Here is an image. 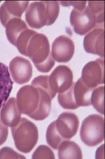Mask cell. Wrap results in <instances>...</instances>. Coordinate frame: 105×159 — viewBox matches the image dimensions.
I'll list each match as a JSON object with an SVG mask.
<instances>
[{
    "instance_id": "obj_29",
    "label": "cell",
    "mask_w": 105,
    "mask_h": 159,
    "mask_svg": "<svg viewBox=\"0 0 105 159\" xmlns=\"http://www.w3.org/2000/svg\"><path fill=\"white\" fill-rule=\"evenodd\" d=\"M87 7L96 16L104 12V2H89Z\"/></svg>"
},
{
    "instance_id": "obj_20",
    "label": "cell",
    "mask_w": 105,
    "mask_h": 159,
    "mask_svg": "<svg viewBox=\"0 0 105 159\" xmlns=\"http://www.w3.org/2000/svg\"><path fill=\"white\" fill-rule=\"evenodd\" d=\"M74 82L68 90L63 93H60L58 95V102L63 108L66 109H76L78 108L75 101L74 94Z\"/></svg>"
},
{
    "instance_id": "obj_15",
    "label": "cell",
    "mask_w": 105,
    "mask_h": 159,
    "mask_svg": "<svg viewBox=\"0 0 105 159\" xmlns=\"http://www.w3.org/2000/svg\"><path fill=\"white\" fill-rule=\"evenodd\" d=\"M13 82L8 67L0 62V109L6 103L11 93Z\"/></svg>"
},
{
    "instance_id": "obj_30",
    "label": "cell",
    "mask_w": 105,
    "mask_h": 159,
    "mask_svg": "<svg viewBox=\"0 0 105 159\" xmlns=\"http://www.w3.org/2000/svg\"><path fill=\"white\" fill-rule=\"evenodd\" d=\"M60 3L64 7L72 6L78 10H83L87 6V2H61Z\"/></svg>"
},
{
    "instance_id": "obj_26",
    "label": "cell",
    "mask_w": 105,
    "mask_h": 159,
    "mask_svg": "<svg viewBox=\"0 0 105 159\" xmlns=\"http://www.w3.org/2000/svg\"><path fill=\"white\" fill-rule=\"evenodd\" d=\"M32 158L33 159L38 158H50L55 159V157L51 149L46 145L39 146L33 153Z\"/></svg>"
},
{
    "instance_id": "obj_9",
    "label": "cell",
    "mask_w": 105,
    "mask_h": 159,
    "mask_svg": "<svg viewBox=\"0 0 105 159\" xmlns=\"http://www.w3.org/2000/svg\"><path fill=\"white\" fill-rule=\"evenodd\" d=\"M10 74L13 80L18 84L28 83L32 76L33 68L28 60L17 57L9 63Z\"/></svg>"
},
{
    "instance_id": "obj_10",
    "label": "cell",
    "mask_w": 105,
    "mask_h": 159,
    "mask_svg": "<svg viewBox=\"0 0 105 159\" xmlns=\"http://www.w3.org/2000/svg\"><path fill=\"white\" fill-rule=\"evenodd\" d=\"M79 124L78 116L70 112L61 113L55 121L57 130L64 140H70L76 135Z\"/></svg>"
},
{
    "instance_id": "obj_27",
    "label": "cell",
    "mask_w": 105,
    "mask_h": 159,
    "mask_svg": "<svg viewBox=\"0 0 105 159\" xmlns=\"http://www.w3.org/2000/svg\"><path fill=\"white\" fill-rule=\"evenodd\" d=\"M2 158H25V157L20 155L11 148L6 147L0 150V159Z\"/></svg>"
},
{
    "instance_id": "obj_17",
    "label": "cell",
    "mask_w": 105,
    "mask_h": 159,
    "mask_svg": "<svg viewBox=\"0 0 105 159\" xmlns=\"http://www.w3.org/2000/svg\"><path fill=\"white\" fill-rule=\"evenodd\" d=\"M94 88L87 86L81 78L74 83V94L78 107H86L91 105V96Z\"/></svg>"
},
{
    "instance_id": "obj_12",
    "label": "cell",
    "mask_w": 105,
    "mask_h": 159,
    "mask_svg": "<svg viewBox=\"0 0 105 159\" xmlns=\"http://www.w3.org/2000/svg\"><path fill=\"white\" fill-rule=\"evenodd\" d=\"M25 19L28 25L33 29H39L46 26L47 17L43 2H34L28 6Z\"/></svg>"
},
{
    "instance_id": "obj_8",
    "label": "cell",
    "mask_w": 105,
    "mask_h": 159,
    "mask_svg": "<svg viewBox=\"0 0 105 159\" xmlns=\"http://www.w3.org/2000/svg\"><path fill=\"white\" fill-rule=\"evenodd\" d=\"M74 52V43L67 36H59L53 43L51 55L55 61L58 62H68L73 57Z\"/></svg>"
},
{
    "instance_id": "obj_11",
    "label": "cell",
    "mask_w": 105,
    "mask_h": 159,
    "mask_svg": "<svg viewBox=\"0 0 105 159\" xmlns=\"http://www.w3.org/2000/svg\"><path fill=\"white\" fill-rule=\"evenodd\" d=\"M104 37L103 28H95L89 32L83 39V48L87 53L104 58Z\"/></svg>"
},
{
    "instance_id": "obj_6",
    "label": "cell",
    "mask_w": 105,
    "mask_h": 159,
    "mask_svg": "<svg viewBox=\"0 0 105 159\" xmlns=\"http://www.w3.org/2000/svg\"><path fill=\"white\" fill-rule=\"evenodd\" d=\"M49 80L50 87L55 94L66 92L74 83L71 69L64 65H60L55 69Z\"/></svg>"
},
{
    "instance_id": "obj_25",
    "label": "cell",
    "mask_w": 105,
    "mask_h": 159,
    "mask_svg": "<svg viewBox=\"0 0 105 159\" xmlns=\"http://www.w3.org/2000/svg\"><path fill=\"white\" fill-rule=\"evenodd\" d=\"M49 76H39L33 80L31 85L38 88H41L43 89V90L46 91L52 99L55 97L56 94H55L51 90V87H50L49 85Z\"/></svg>"
},
{
    "instance_id": "obj_32",
    "label": "cell",
    "mask_w": 105,
    "mask_h": 159,
    "mask_svg": "<svg viewBox=\"0 0 105 159\" xmlns=\"http://www.w3.org/2000/svg\"><path fill=\"white\" fill-rule=\"evenodd\" d=\"M96 158H104V145H102L101 147H99L96 151Z\"/></svg>"
},
{
    "instance_id": "obj_22",
    "label": "cell",
    "mask_w": 105,
    "mask_h": 159,
    "mask_svg": "<svg viewBox=\"0 0 105 159\" xmlns=\"http://www.w3.org/2000/svg\"><path fill=\"white\" fill-rule=\"evenodd\" d=\"M104 87L99 86L93 89L91 93V102L94 108L102 115H104Z\"/></svg>"
},
{
    "instance_id": "obj_13",
    "label": "cell",
    "mask_w": 105,
    "mask_h": 159,
    "mask_svg": "<svg viewBox=\"0 0 105 159\" xmlns=\"http://www.w3.org/2000/svg\"><path fill=\"white\" fill-rule=\"evenodd\" d=\"M29 2H5L0 7V21L6 27L7 23L14 18L21 19L27 9Z\"/></svg>"
},
{
    "instance_id": "obj_1",
    "label": "cell",
    "mask_w": 105,
    "mask_h": 159,
    "mask_svg": "<svg viewBox=\"0 0 105 159\" xmlns=\"http://www.w3.org/2000/svg\"><path fill=\"white\" fill-rule=\"evenodd\" d=\"M11 131L14 145L22 152H30L38 143V127L26 118H21L18 125L12 127Z\"/></svg>"
},
{
    "instance_id": "obj_23",
    "label": "cell",
    "mask_w": 105,
    "mask_h": 159,
    "mask_svg": "<svg viewBox=\"0 0 105 159\" xmlns=\"http://www.w3.org/2000/svg\"><path fill=\"white\" fill-rule=\"evenodd\" d=\"M36 33V32L33 30L27 29L24 31L21 34L18 36L17 39L15 47L17 48L18 51L20 53H21L22 55L26 57V51L28 44L29 43L30 40L32 37Z\"/></svg>"
},
{
    "instance_id": "obj_3",
    "label": "cell",
    "mask_w": 105,
    "mask_h": 159,
    "mask_svg": "<svg viewBox=\"0 0 105 159\" xmlns=\"http://www.w3.org/2000/svg\"><path fill=\"white\" fill-rule=\"evenodd\" d=\"M51 55L47 37L42 33L34 34L28 44L26 57L30 58L34 64H39L47 61Z\"/></svg>"
},
{
    "instance_id": "obj_18",
    "label": "cell",
    "mask_w": 105,
    "mask_h": 159,
    "mask_svg": "<svg viewBox=\"0 0 105 159\" xmlns=\"http://www.w3.org/2000/svg\"><path fill=\"white\" fill-rule=\"evenodd\" d=\"M58 155L60 159H82V152L77 144L69 140L63 141L58 148Z\"/></svg>"
},
{
    "instance_id": "obj_21",
    "label": "cell",
    "mask_w": 105,
    "mask_h": 159,
    "mask_svg": "<svg viewBox=\"0 0 105 159\" xmlns=\"http://www.w3.org/2000/svg\"><path fill=\"white\" fill-rule=\"evenodd\" d=\"M46 141L49 145L51 146L55 150L58 149L60 144L64 139L61 136L57 130L55 121L49 124L46 131Z\"/></svg>"
},
{
    "instance_id": "obj_19",
    "label": "cell",
    "mask_w": 105,
    "mask_h": 159,
    "mask_svg": "<svg viewBox=\"0 0 105 159\" xmlns=\"http://www.w3.org/2000/svg\"><path fill=\"white\" fill-rule=\"evenodd\" d=\"M6 28V36L8 41L14 46H15L17 39L21 33L28 29L26 23L19 18L10 20L7 23Z\"/></svg>"
},
{
    "instance_id": "obj_28",
    "label": "cell",
    "mask_w": 105,
    "mask_h": 159,
    "mask_svg": "<svg viewBox=\"0 0 105 159\" xmlns=\"http://www.w3.org/2000/svg\"><path fill=\"white\" fill-rule=\"evenodd\" d=\"M55 64V61L53 58L52 55H51L46 62L39 64H34V65L38 69V71L43 73H47L51 70L52 68L54 66Z\"/></svg>"
},
{
    "instance_id": "obj_5",
    "label": "cell",
    "mask_w": 105,
    "mask_h": 159,
    "mask_svg": "<svg viewBox=\"0 0 105 159\" xmlns=\"http://www.w3.org/2000/svg\"><path fill=\"white\" fill-rule=\"evenodd\" d=\"M17 103L19 111L29 116L36 111L39 102L38 89L32 85L24 86L19 89L17 94Z\"/></svg>"
},
{
    "instance_id": "obj_16",
    "label": "cell",
    "mask_w": 105,
    "mask_h": 159,
    "mask_svg": "<svg viewBox=\"0 0 105 159\" xmlns=\"http://www.w3.org/2000/svg\"><path fill=\"white\" fill-rule=\"evenodd\" d=\"M39 92V102L36 111L28 116L36 121H42L49 117L51 110V98L48 93L41 88H38Z\"/></svg>"
},
{
    "instance_id": "obj_7",
    "label": "cell",
    "mask_w": 105,
    "mask_h": 159,
    "mask_svg": "<svg viewBox=\"0 0 105 159\" xmlns=\"http://www.w3.org/2000/svg\"><path fill=\"white\" fill-rule=\"evenodd\" d=\"M104 69L103 58L89 62L82 69L81 79L89 88H95L104 84Z\"/></svg>"
},
{
    "instance_id": "obj_2",
    "label": "cell",
    "mask_w": 105,
    "mask_h": 159,
    "mask_svg": "<svg viewBox=\"0 0 105 159\" xmlns=\"http://www.w3.org/2000/svg\"><path fill=\"white\" fill-rule=\"evenodd\" d=\"M80 138L89 147H95L101 143L104 138V118L97 114L87 116L82 123Z\"/></svg>"
},
{
    "instance_id": "obj_4",
    "label": "cell",
    "mask_w": 105,
    "mask_h": 159,
    "mask_svg": "<svg viewBox=\"0 0 105 159\" xmlns=\"http://www.w3.org/2000/svg\"><path fill=\"white\" fill-rule=\"evenodd\" d=\"M70 21L74 32L79 35H84L97 27V16L87 6L83 10L73 9Z\"/></svg>"
},
{
    "instance_id": "obj_24",
    "label": "cell",
    "mask_w": 105,
    "mask_h": 159,
    "mask_svg": "<svg viewBox=\"0 0 105 159\" xmlns=\"http://www.w3.org/2000/svg\"><path fill=\"white\" fill-rule=\"evenodd\" d=\"M46 6L47 22L46 26L53 25L56 21L60 12V6L58 2H43Z\"/></svg>"
},
{
    "instance_id": "obj_14",
    "label": "cell",
    "mask_w": 105,
    "mask_h": 159,
    "mask_svg": "<svg viewBox=\"0 0 105 159\" xmlns=\"http://www.w3.org/2000/svg\"><path fill=\"white\" fill-rule=\"evenodd\" d=\"M21 114L17 106V99L11 98L2 107L0 119L5 125L12 128L17 125L21 121Z\"/></svg>"
},
{
    "instance_id": "obj_31",
    "label": "cell",
    "mask_w": 105,
    "mask_h": 159,
    "mask_svg": "<svg viewBox=\"0 0 105 159\" xmlns=\"http://www.w3.org/2000/svg\"><path fill=\"white\" fill-rule=\"evenodd\" d=\"M8 127L5 125L2 121L1 119H0V145H3L7 141V139L8 137Z\"/></svg>"
}]
</instances>
